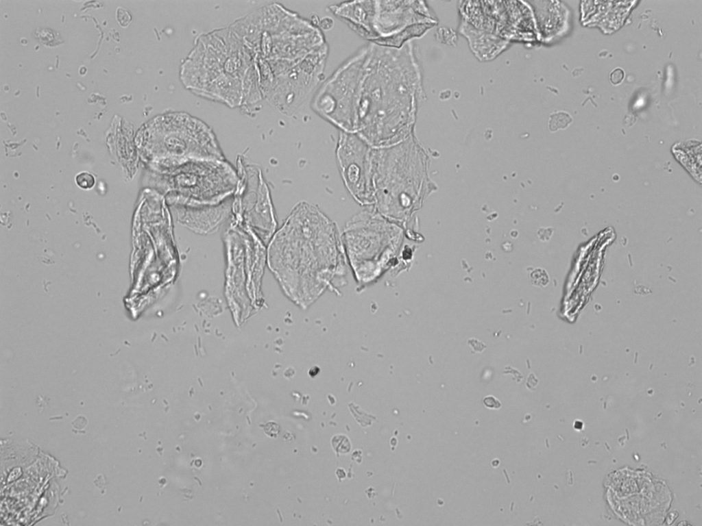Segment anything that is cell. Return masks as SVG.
I'll list each match as a JSON object with an SVG mask.
<instances>
[{
	"label": "cell",
	"instance_id": "obj_9",
	"mask_svg": "<svg viewBox=\"0 0 702 526\" xmlns=\"http://www.w3.org/2000/svg\"><path fill=\"white\" fill-rule=\"evenodd\" d=\"M372 150L357 134L340 131L335 155L344 185L359 204L370 208L374 202Z\"/></svg>",
	"mask_w": 702,
	"mask_h": 526
},
{
	"label": "cell",
	"instance_id": "obj_14",
	"mask_svg": "<svg viewBox=\"0 0 702 526\" xmlns=\"http://www.w3.org/2000/svg\"><path fill=\"white\" fill-rule=\"evenodd\" d=\"M75 182L82 189H90L95 184V179L90 173L81 172L76 175Z\"/></svg>",
	"mask_w": 702,
	"mask_h": 526
},
{
	"label": "cell",
	"instance_id": "obj_16",
	"mask_svg": "<svg viewBox=\"0 0 702 526\" xmlns=\"http://www.w3.org/2000/svg\"><path fill=\"white\" fill-rule=\"evenodd\" d=\"M117 18L122 26H126L131 21L130 14L124 9L119 8L117 11Z\"/></svg>",
	"mask_w": 702,
	"mask_h": 526
},
{
	"label": "cell",
	"instance_id": "obj_12",
	"mask_svg": "<svg viewBox=\"0 0 702 526\" xmlns=\"http://www.w3.org/2000/svg\"><path fill=\"white\" fill-rule=\"evenodd\" d=\"M374 1H345L330 6L331 12L362 37L371 41Z\"/></svg>",
	"mask_w": 702,
	"mask_h": 526
},
{
	"label": "cell",
	"instance_id": "obj_11",
	"mask_svg": "<svg viewBox=\"0 0 702 526\" xmlns=\"http://www.w3.org/2000/svg\"><path fill=\"white\" fill-rule=\"evenodd\" d=\"M178 221L199 234L215 231L228 216L231 204L228 198L213 204L172 203Z\"/></svg>",
	"mask_w": 702,
	"mask_h": 526
},
{
	"label": "cell",
	"instance_id": "obj_15",
	"mask_svg": "<svg viewBox=\"0 0 702 526\" xmlns=\"http://www.w3.org/2000/svg\"><path fill=\"white\" fill-rule=\"evenodd\" d=\"M625 77V72L620 68L613 70L609 75V80L614 85L619 84Z\"/></svg>",
	"mask_w": 702,
	"mask_h": 526
},
{
	"label": "cell",
	"instance_id": "obj_2",
	"mask_svg": "<svg viewBox=\"0 0 702 526\" xmlns=\"http://www.w3.org/2000/svg\"><path fill=\"white\" fill-rule=\"evenodd\" d=\"M270 264L287 284L300 292V302L312 303L346 273V256L336 223L318 207L296 204L269 247Z\"/></svg>",
	"mask_w": 702,
	"mask_h": 526
},
{
	"label": "cell",
	"instance_id": "obj_4",
	"mask_svg": "<svg viewBox=\"0 0 702 526\" xmlns=\"http://www.w3.org/2000/svg\"><path fill=\"white\" fill-rule=\"evenodd\" d=\"M415 146L411 135L394 145L372 150L373 205L404 230L414 203Z\"/></svg>",
	"mask_w": 702,
	"mask_h": 526
},
{
	"label": "cell",
	"instance_id": "obj_10",
	"mask_svg": "<svg viewBox=\"0 0 702 526\" xmlns=\"http://www.w3.org/2000/svg\"><path fill=\"white\" fill-rule=\"evenodd\" d=\"M374 3L372 43L400 48L427 27L422 23L423 16L417 2L374 1Z\"/></svg>",
	"mask_w": 702,
	"mask_h": 526
},
{
	"label": "cell",
	"instance_id": "obj_17",
	"mask_svg": "<svg viewBox=\"0 0 702 526\" xmlns=\"http://www.w3.org/2000/svg\"><path fill=\"white\" fill-rule=\"evenodd\" d=\"M483 404L485 406L490 409H499L501 407L500 402L492 396H488L484 398Z\"/></svg>",
	"mask_w": 702,
	"mask_h": 526
},
{
	"label": "cell",
	"instance_id": "obj_8",
	"mask_svg": "<svg viewBox=\"0 0 702 526\" xmlns=\"http://www.w3.org/2000/svg\"><path fill=\"white\" fill-rule=\"evenodd\" d=\"M328 52L325 45L274 78L267 94L280 110L291 114L304 103L322 79Z\"/></svg>",
	"mask_w": 702,
	"mask_h": 526
},
{
	"label": "cell",
	"instance_id": "obj_6",
	"mask_svg": "<svg viewBox=\"0 0 702 526\" xmlns=\"http://www.w3.org/2000/svg\"><path fill=\"white\" fill-rule=\"evenodd\" d=\"M160 121L164 171L193 160H224L213 132L200 120L184 113H170Z\"/></svg>",
	"mask_w": 702,
	"mask_h": 526
},
{
	"label": "cell",
	"instance_id": "obj_3",
	"mask_svg": "<svg viewBox=\"0 0 702 526\" xmlns=\"http://www.w3.org/2000/svg\"><path fill=\"white\" fill-rule=\"evenodd\" d=\"M404 234L400 225L372 208L349 219L341 236L356 279L368 283L397 265Z\"/></svg>",
	"mask_w": 702,
	"mask_h": 526
},
{
	"label": "cell",
	"instance_id": "obj_7",
	"mask_svg": "<svg viewBox=\"0 0 702 526\" xmlns=\"http://www.w3.org/2000/svg\"><path fill=\"white\" fill-rule=\"evenodd\" d=\"M368 50L369 45L346 60L323 83L312 101L316 113L341 132L354 133L359 90Z\"/></svg>",
	"mask_w": 702,
	"mask_h": 526
},
{
	"label": "cell",
	"instance_id": "obj_13",
	"mask_svg": "<svg viewBox=\"0 0 702 526\" xmlns=\"http://www.w3.org/2000/svg\"><path fill=\"white\" fill-rule=\"evenodd\" d=\"M572 118L566 111H555L550 114L549 120V128L551 131H556L559 129H564L572 123Z\"/></svg>",
	"mask_w": 702,
	"mask_h": 526
},
{
	"label": "cell",
	"instance_id": "obj_5",
	"mask_svg": "<svg viewBox=\"0 0 702 526\" xmlns=\"http://www.w3.org/2000/svg\"><path fill=\"white\" fill-rule=\"evenodd\" d=\"M165 171L171 203H217L230 196L237 182L224 160H193Z\"/></svg>",
	"mask_w": 702,
	"mask_h": 526
},
{
	"label": "cell",
	"instance_id": "obj_1",
	"mask_svg": "<svg viewBox=\"0 0 702 526\" xmlns=\"http://www.w3.org/2000/svg\"><path fill=\"white\" fill-rule=\"evenodd\" d=\"M417 75L407 44L369 45L356 108L354 133L375 148L394 145L411 134Z\"/></svg>",
	"mask_w": 702,
	"mask_h": 526
},
{
	"label": "cell",
	"instance_id": "obj_18",
	"mask_svg": "<svg viewBox=\"0 0 702 526\" xmlns=\"http://www.w3.org/2000/svg\"><path fill=\"white\" fill-rule=\"evenodd\" d=\"M574 427L576 429H581L583 427V423L579 421H577L574 423Z\"/></svg>",
	"mask_w": 702,
	"mask_h": 526
}]
</instances>
